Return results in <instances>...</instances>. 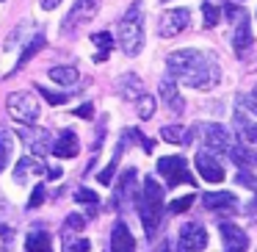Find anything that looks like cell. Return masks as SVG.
Segmentation results:
<instances>
[{
  "label": "cell",
  "instance_id": "6da1fadb",
  "mask_svg": "<svg viewBox=\"0 0 257 252\" xmlns=\"http://www.w3.org/2000/svg\"><path fill=\"white\" fill-rule=\"evenodd\" d=\"M166 67L174 78H180L196 92H210L221 83V67H218L213 53H202V50H194V47L174 50L166 58Z\"/></svg>",
  "mask_w": 257,
  "mask_h": 252
},
{
  "label": "cell",
  "instance_id": "ab89813d",
  "mask_svg": "<svg viewBox=\"0 0 257 252\" xmlns=\"http://www.w3.org/2000/svg\"><path fill=\"white\" fill-rule=\"evenodd\" d=\"M249 100H251V106H254V111H257V86H254V92L249 95Z\"/></svg>",
  "mask_w": 257,
  "mask_h": 252
},
{
  "label": "cell",
  "instance_id": "5b68a950",
  "mask_svg": "<svg viewBox=\"0 0 257 252\" xmlns=\"http://www.w3.org/2000/svg\"><path fill=\"white\" fill-rule=\"evenodd\" d=\"M158 172L166 178L169 186H180V183L194 186L196 183L194 175L188 172V161H185L183 155H166V158H161V161H158Z\"/></svg>",
  "mask_w": 257,
  "mask_h": 252
},
{
  "label": "cell",
  "instance_id": "4fadbf2b",
  "mask_svg": "<svg viewBox=\"0 0 257 252\" xmlns=\"http://www.w3.org/2000/svg\"><path fill=\"white\" fill-rule=\"evenodd\" d=\"M205 147L213 152V155H224V152H229L232 141H229L227 128H224V125H207V130H205Z\"/></svg>",
  "mask_w": 257,
  "mask_h": 252
},
{
  "label": "cell",
  "instance_id": "9c48e42d",
  "mask_svg": "<svg viewBox=\"0 0 257 252\" xmlns=\"http://www.w3.org/2000/svg\"><path fill=\"white\" fill-rule=\"evenodd\" d=\"M235 23V34H232V50L238 58H246V53L251 50V28H249V14L243 9H238V14L232 17Z\"/></svg>",
  "mask_w": 257,
  "mask_h": 252
},
{
  "label": "cell",
  "instance_id": "9a60e30c",
  "mask_svg": "<svg viewBox=\"0 0 257 252\" xmlns=\"http://www.w3.org/2000/svg\"><path fill=\"white\" fill-rule=\"evenodd\" d=\"M78 150H80V141H78V136H75L72 130H64V133L53 141V147H50V152H53V155H58V158H75V155H78Z\"/></svg>",
  "mask_w": 257,
  "mask_h": 252
},
{
  "label": "cell",
  "instance_id": "7402d4cb",
  "mask_svg": "<svg viewBox=\"0 0 257 252\" xmlns=\"http://www.w3.org/2000/svg\"><path fill=\"white\" fill-rule=\"evenodd\" d=\"M91 42H94V47H97L94 61H105V58H108V53L113 50V36L108 34V31H100V34H94V36H91Z\"/></svg>",
  "mask_w": 257,
  "mask_h": 252
},
{
  "label": "cell",
  "instance_id": "1f68e13d",
  "mask_svg": "<svg viewBox=\"0 0 257 252\" xmlns=\"http://www.w3.org/2000/svg\"><path fill=\"white\" fill-rule=\"evenodd\" d=\"M75 202H83V205H97V191H91V189H78L75 191Z\"/></svg>",
  "mask_w": 257,
  "mask_h": 252
},
{
  "label": "cell",
  "instance_id": "cb8c5ba5",
  "mask_svg": "<svg viewBox=\"0 0 257 252\" xmlns=\"http://www.w3.org/2000/svg\"><path fill=\"white\" fill-rule=\"evenodd\" d=\"M47 45V39H45V36H34V39H31L28 42V45H25V50H23V56H20L17 58V67H14V72H17V69H23L25 67V64H28L31 61V58H34L36 56V53H39L42 50V47H45Z\"/></svg>",
  "mask_w": 257,
  "mask_h": 252
},
{
  "label": "cell",
  "instance_id": "e575fe53",
  "mask_svg": "<svg viewBox=\"0 0 257 252\" xmlns=\"http://www.w3.org/2000/svg\"><path fill=\"white\" fill-rule=\"evenodd\" d=\"M42 202H45V186H36L34 194H31V200H28V208H39Z\"/></svg>",
  "mask_w": 257,
  "mask_h": 252
},
{
  "label": "cell",
  "instance_id": "d4e9b609",
  "mask_svg": "<svg viewBox=\"0 0 257 252\" xmlns=\"http://www.w3.org/2000/svg\"><path fill=\"white\" fill-rule=\"evenodd\" d=\"M78 78H80V72L75 67H53L50 69V80H56L61 86H72Z\"/></svg>",
  "mask_w": 257,
  "mask_h": 252
},
{
  "label": "cell",
  "instance_id": "3957f363",
  "mask_svg": "<svg viewBox=\"0 0 257 252\" xmlns=\"http://www.w3.org/2000/svg\"><path fill=\"white\" fill-rule=\"evenodd\" d=\"M119 45L127 56H139L144 47V6H141V0H136L124 12V17L119 20Z\"/></svg>",
  "mask_w": 257,
  "mask_h": 252
},
{
  "label": "cell",
  "instance_id": "277c9868",
  "mask_svg": "<svg viewBox=\"0 0 257 252\" xmlns=\"http://www.w3.org/2000/svg\"><path fill=\"white\" fill-rule=\"evenodd\" d=\"M6 108H9V117L20 125L36 122V119H39V111H42L36 97L31 95V92H12L9 100H6Z\"/></svg>",
  "mask_w": 257,
  "mask_h": 252
},
{
  "label": "cell",
  "instance_id": "8d00e7d4",
  "mask_svg": "<svg viewBox=\"0 0 257 252\" xmlns=\"http://www.w3.org/2000/svg\"><path fill=\"white\" fill-rule=\"evenodd\" d=\"M58 3H61V0H39V6L45 9V12H53V9H58Z\"/></svg>",
  "mask_w": 257,
  "mask_h": 252
},
{
  "label": "cell",
  "instance_id": "d590c367",
  "mask_svg": "<svg viewBox=\"0 0 257 252\" xmlns=\"http://www.w3.org/2000/svg\"><path fill=\"white\" fill-rule=\"evenodd\" d=\"M83 224H86V219L78 216V213H72V216L67 219V230H83Z\"/></svg>",
  "mask_w": 257,
  "mask_h": 252
},
{
  "label": "cell",
  "instance_id": "f35d334b",
  "mask_svg": "<svg viewBox=\"0 0 257 252\" xmlns=\"http://www.w3.org/2000/svg\"><path fill=\"white\" fill-rule=\"evenodd\" d=\"M78 117H91V106H89V103H86L83 108H78Z\"/></svg>",
  "mask_w": 257,
  "mask_h": 252
},
{
  "label": "cell",
  "instance_id": "ffe728a7",
  "mask_svg": "<svg viewBox=\"0 0 257 252\" xmlns=\"http://www.w3.org/2000/svg\"><path fill=\"white\" fill-rule=\"evenodd\" d=\"M229 155H232V161L238 163L240 169H254L257 166V150H254V147L232 144V147H229Z\"/></svg>",
  "mask_w": 257,
  "mask_h": 252
},
{
  "label": "cell",
  "instance_id": "e0dca14e",
  "mask_svg": "<svg viewBox=\"0 0 257 252\" xmlns=\"http://www.w3.org/2000/svg\"><path fill=\"white\" fill-rule=\"evenodd\" d=\"M111 252H136V241L124 222H116L111 230Z\"/></svg>",
  "mask_w": 257,
  "mask_h": 252
},
{
  "label": "cell",
  "instance_id": "4316f807",
  "mask_svg": "<svg viewBox=\"0 0 257 252\" xmlns=\"http://www.w3.org/2000/svg\"><path fill=\"white\" fill-rule=\"evenodd\" d=\"M122 152H124V144H119L116 152H113V158H111V163H108V166L102 169V175H100V183L102 186H108L113 180V172H116V163H119V158H122Z\"/></svg>",
  "mask_w": 257,
  "mask_h": 252
},
{
  "label": "cell",
  "instance_id": "83f0119b",
  "mask_svg": "<svg viewBox=\"0 0 257 252\" xmlns=\"http://www.w3.org/2000/svg\"><path fill=\"white\" fill-rule=\"evenodd\" d=\"M136 111H139L141 119H150L152 114H155V97L150 95H139V106H136Z\"/></svg>",
  "mask_w": 257,
  "mask_h": 252
},
{
  "label": "cell",
  "instance_id": "74e56055",
  "mask_svg": "<svg viewBox=\"0 0 257 252\" xmlns=\"http://www.w3.org/2000/svg\"><path fill=\"white\" fill-rule=\"evenodd\" d=\"M47 178H50V180H58V178H61V169H58V166H47Z\"/></svg>",
  "mask_w": 257,
  "mask_h": 252
},
{
  "label": "cell",
  "instance_id": "836d02e7",
  "mask_svg": "<svg viewBox=\"0 0 257 252\" xmlns=\"http://www.w3.org/2000/svg\"><path fill=\"white\" fill-rule=\"evenodd\" d=\"M39 95L45 97L47 103H53V106H61V103H67V100H69L67 95H58V92H50V89H45V86H39Z\"/></svg>",
  "mask_w": 257,
  "mask_h": 252
},
{
  "label": "cell",
  "instance_id": "8992f818",
  "mask_svg": "<svg viewBox=\"0 0 257 252\" xmlns=\"http://www.w3.org/2000/svg\"><path fill=\"white\" fill-rule=\"evenodd\" d=\"M207 246V230L199 222H185L177 235V252H202Z\"/></svg>",
  "mask_w": 257,
  "mask_h": 252
},
{
  "label": "cell",
  "instance_id": "603a6c76",
  "mask_svg": "<svg viewBox=\"0 0 257 252\" xmlns=\"http://www.w3.org/2000/svg\"><path fill=\"white\" fill-rule=\"evenodd\" d=\"M25 249L28 252H53V241L47 233H31L28 238H25Z\"/></svg>",
  "mask_w": 257,
  "mask_h": 252
},
{
  "label": "cell",
  "instance_id": "d6986e66",
  "mask_svg": "<svg viewBox=\"0 0 257 252\" xmlns=\"http://www.w3.org/2000/svg\"><path fill=\"white\" fill-rule=\"evenodd\" d=\"M28 172H31V175H42V172H47V166H45V163H42L36 155H25V158H20V163H17L14 180H17V183H23Z\"/></svg>",
  "mask_w": 257,
  "mask_h": 252
},
{
  "label": "cell",
  "instance_id": "2e32d148",
  "mask_svg": "<svg viewBox=\"0 0 257 252\" xmlns=\"http://www.w3.org/2000/svg\"><path fill=\"white\" fill-rule=\"evenodd\" d=\"M161 97H163V103L169 106L172 114H183L185 111V100H183V95H180L177 83H174L172 78L161 80Z\"/></svg>",
  "mask_w": 257,
  "mask_h": 252
},
{
  "label": "cell",
  "instance_id": "7a4b0ae2",
  "mask_svg": "<svg viewBox=\"0 0 257 252\" xmlns=\"http://www.w3.org/2000/svg\"><path fill=\"white\" fill-rule=\"evenodd\" d=\"M136 208H139V216H141V224H144L147 238H152L158 233L161 219H163V189L158 186V180L152 175H147L144 189L136 194Z\"/></svg>",
  "mask_w": 257,
  "mask_h": 252
},
{
  "label": "cell",
  "instance_id": "7c38bea8",
  "mask_svg": "<svg viewBox=\"0 0 257 252\" xmlns=\"http://www.w3.org/2000/svg\"><path fill=\"white\" fill-rule=\"evenodd\" d=\"M20 139L28 144V150L31 152H36V155H42V152H50V147H53V139H50V133H47L45 128H23L20 130Z\"/></svg>",
  "mask_w": 257,
  "mask_h": 252
},
{
  "label": "cell",
  "instance_id": "ac0fdd59",
  "mask_svg": "<svg viewBox=\"0 0 257 252\" xmlns=\"http://www.w3.org/2000/svg\"><path fill=\"white\" fill-rule=\"evenodd\" d=\"M133 183H136V169H127V172L119 178V186H116V191H113V208L124 205V200L133 197Z\"/></svg>",
  "mask_w": 257,
  "mask_h": 252
},
{
  "label": "cell",
  "instance_id": "f546056e",
  "mask_svg": "<svg viewBox=\"0 0 257 252\" xmlns=\"http://www.w3.org/2000/svg\"><path fill=\"white\" fill-rule=\"evenodd\" d=\"M194 200H196L194 194H185V197H180V200H174L172 205H169V211H172V213H183V211H188V208L194 205Z\"/></svg>",
  "mask_w": 257,
  "mask_h": 252
},
{
  "label": "cell",
  "instance_id": "44dd1931",
  "mask_svg": "<svg viewBox=\"0 0 257 252\" xmlns=\"http://www.w3.org/2000/svg\"><path fill=\"white\" fill-rule=\"evenodd\" d=\"M12 155H14V133L0 125V172H6L9 169Z\"/></svg>",
  "mask_w": 257,
  "mask_h": 252
},
{
  "label": "cell",
  "instance_id": "4dcf8cb0",
  "mask_svg": "<svg viewBox=\"0 0 257 252\" xmlns=\"http://www.w3.org/2000/svg\"><path fill=\"white\" fill-rule=\"evenodd\" d=\"M139 83H141V80L136 78V75H124V78H122V95L124 97H133L136 92H139Z\"/></svg>",
  "mask_w": 257,
  "mask_h": 252
},
{
  "label": "cell",
  "instance_id": "f1b7e54d",
  "mask_svg": "<svg viewBox=\"0 0 257 252\" xmlns=\"http://www.w3.org/2000/svg\"><path fill=\"white\" fill-rule=\"evenodd\" d=\"M91 244L86 238H67V244H64V252H89Z\"/></svg>",
  "mask_w": 257,
  "mask_h": 252
},
{
  "label": "cell",
  "instance_id": "8fae6325",
  "mask_svg": "<svg viewBox=\"0 0 257 252\" xmlns=\"http://www.w3.org/2000/svg\"><path fill=\"white\" fill-rule=\"evenodd\" d=\"M196 169H199V175H202V180H207V183H221L224 180V166H221V161H218L213 152H196Z\"/></svg>",
  "mask_w": 257,
  "mask_h": 252
},
{
  "label": "cell",
  "instance_id": "d6a6232c",
  "mask_svg": "<svg viewBox=\"0 0 257 252\" xmlns=\"http://www.w3.org/2000/svg\"><path fill=\"white\" fill-rule=\"evenodd\" d=\"M202 14H205V28H213L218 23V6H213V3H205Z\"/></svg>",
  "mask_w": 257,
  "mask_h": 252
},
{
  "label": "cell",
  "instance_id": "5bb4252c",
  "mask_svg": "<svg viewBox=\"0 0 257 252\" xmlns=\"http://www.w3.org/2000/svg\"><path fill=\"white\" fill-rule=\"evenodd\" d=\"M207 211H218V213H232L238 208V200H235L232 191H207L202 197Z\"/></svg>",
  "mask_w": 257,
  "mask_h": 252
},
{
  "label": "cell",
  "instance_id": "30bf717a",
  "mask_svg": "<svg viewBox=\"0 0 257 252\" xmlns=\"http://www.w3.org/2000/svg\"><path fill=\"white\" fill-rule=\"evenodd\" d=\"M221 230V241H224V252H246L249 249V235L232 222H221L218 224Z\"/></svg>",
  "mask_w": 257,
  "mask_h": 252
},
{
  "label": "cell",
  "instance_id": "60d3db41",
  "mask_svg": "<svg viewBox=\"0 0 257 252\" xmlns=\"http://www.w3.org/2000/svg\"><path fill=\"white\" fill-rule=\"evenodd\" d=\"M155 252H172V249H169V241H163V244L161 246H158V249Z\"/></svg>",
  "mask_w": 257,
  "mask_h": 252
},
{
  "label": "cell",
  "instance_id": "ba28073f",
  "mask_svg": "<svg viewBox=\"0 0 257 252\" xmlns=\"http://www.w3.org/2000/svg\"><path fill=\"white\" fill-rule=\"evenodd\" d=\"M188 25H191L188 9H166V12L161 14V23H158V34H161L163 39H172V36L183 34Z\"/></svg>",
  "mask_w": 257,
  "mask_h": 252
},
{
  "label": "cell",
  "instance_id": "484cf974",
  "mask_svg": "<svg viewBox=\"0 0 257 252\" xmlns=\"http://www.w3.org/2000/svg\"><path fill=\"white\" fill-rule=\"evenodd\" d=\"M161 136H163L166 141H172V144H185V130H183V125H163Z\"/></svg>",
  "mask_w": 257,
  "mask_h": 252
},
{
  "label": "cell",
  "instance_id": "52a82bcc",
  "mask_svg": "<svg viewBox=\"0 0 257 252\" xmlns=\"http://www.w3.org/2000/svg\"><path fill=\"white\" fill-rule=\"evenodd\" d=\"M97 12H100V0H75V6L69 9V14L64 17L61 31H64V34H69V31H78L80 25H86Z\"/></svg>",
  "mask_w": 257,
  "mask_h": 252
}]
</instances>
